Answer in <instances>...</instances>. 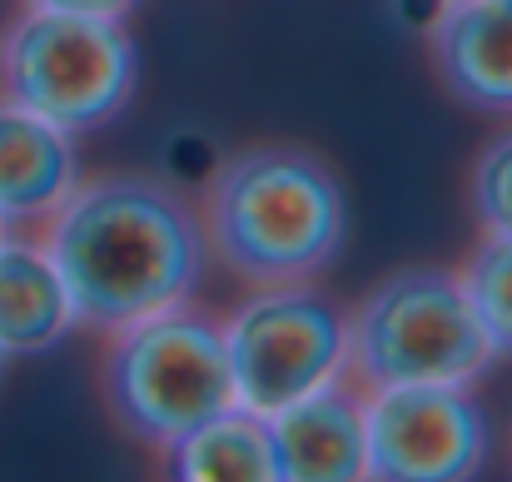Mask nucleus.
<instances>
[{"mask_svg": "<svg viewBox=\"0 0 512 482\" xmlns=\"http://www.w3.org/2000/svg\"><path fill=\"white\" fill-rule=\"evenodd\" d=\"M468 209L483 234H512V125L498 130L468 169Z\"/></svg>", "mask_w": 512, "mask_h": 482, "instance_id": "nucleus-14", "label": "nucleus"}, {"mask_svg": "<svg viewBox=\"0 0 512 482\" xmlns=\"http://www.w3.org/2000/svg\"><path fill=\"white\" fill-rule=\"evenodd\" d=\"M279 482H358L363 478V388L324 383L289 408L269 413Z\"/></svg>", "mask_w": 512, "mask_h": 482, "instance_id": "nucleus-9", "label": "nucleus"}, {"mask_svg": "<svg viewBox=\"0 0 512 482\" xmlns=\"http://www.w3.org/2000/svg\"><path fill=\"white\" fill-rule=\"evenodd\" d=\"M140 90V45L120 15L25 5L0 35V95L65 135L110 130Z\"/></svg>", "mask_w": 512, "mask_h": 482, "instance_id": "nucleus-5", "label": "nucleus"}, {"mask_svg": "<svg viewBox=\"0 0 512 482\" xmlns=\"http://www.w3.org/2000/svg\"><path fill=\"white\" fill-rule=\"evenodd\" d=\"M70 328L75 304L50 249L0 234V358L50 353Z\"/></svg>", "mask_w": 512, "mask_h": 482, "instance_id": "nucleus-11", "label": "nucleus"}, {"mask_svg": "<svg viewBox=\"0 0 512 482\" xmlns=\"http://www.w3.org/2000/svg\"><path fill=\"white\" fill-rule=\"evenodd\" d=\"M343 343V314L309 284L254 289L224 323L234 398L254 413L289 408L343 378Z\"/></svg>", "mask_w": 512, "mask_h": 482, "instance_id": "nucleus-6", "label": "nucleus"}, {"mask_svg": "<svg viewBox=\"0 0 512 482\" xmlns=\"http://www.w3.org/2000/svg\"><path fill=\"white\" fill-rule=\"evenodd\" d=\"M45 249L70 289L75 323L95 333L189 304L209 264L199 204L150 169L75 179L45 219Z\"/></svg>", "mask_w": 512, "mask_h": 482, "instance_id": "nucleus-1", "label": "nucleus"}, {"mask_svg": "<svg viewBox=\"0 0 512 482\" xmlns=\"http://www.w3.org/2000/svg\"><path fill=\"white\" fill-rule=\"evenodd\" d=\"M433 5H438V0H398V10H403L413 25H423V20L433 15Z\"/></svg>", "mask_w": 512, "mask_h": 482, "instance_id": "nucleus-16", "label": "nucleus"}, {"mask_svg": "<svg viewBox=\"0 0 512 482\" xmlns=\"http://www.w3.org/2000/svg\"><path fill=\"white\" fill-rule=\"evenodd\" d=\"M75 135L40 120L35 110L0 95V219L15 224H45L65 194L75 189Z\"/></svg>", "mask_w": 512, "mask_h": 482, "instance_id": "nucleus-10", "label": "nucleus"}, {"mask_svg": "<svg viewBox=\"0 0 512 482\" xmlns=\"http://www.w3.org/2000/svg\"><path fill=\"white\" fill-rule=\"evenodd\" d=\"M363 478L468 482L493 458V423L463 383H393L363 393Z\"/></svg>", "mask_w": 512, "mask_h": 482, "instance_id": "nucleus-7", "label": "nucleus"}, {"mask_svg": "<svg viewBox=\"0 0 512 482\" xmlns=\"http://www.w3.org/2000/svg\"><path fill=\"white\" fill-rule=\"evenodd\" d=\"M100 398L130 443L170 453L189 428L239 403L224 323L194 304H174L115 328L100 363Z\"/></svg>", "mask_w": 512, "mask_h": 482, "instance_id": "nucleus-3", "label": "nucleus"}, {"mask_svg": "<svg viewBox=\"0 0 512 482\" xmlns=\"http://www.w3.org/2000/svg\"><path fill=\"white\" fill-rule=\"evenodd\" d=\"M343 373L353 388L393 383H478L493 368V343L443 264H403L383 274L343 319Z\"/></svg>", "mask_w": 512, "mask_h": 482, "instance_id": "nucleus-4", "label": "nucleus"}, {"mask_svg": "<svg viewBox=\"0 0 512 482\" xmlns=\"http://www.w3.org/2000/svg\"><path fill=\"white\" fill-rule=\"evenodd\" d=\"M508 458H512V438H508Z\"/></svg>", "mask_w": 512, "mask_h": 482, "instance_id": "nucleus-17", "label": "nucleus"}, {"mask_svg": "<svg viewBox=\"0 0 512 482\" xmlns=\"http://www.w3.org/2000/svg\"><path fill=\"white\" fill-rule=\"evenodd\" d=\"M209 254L249 289L314 284L348 249V184L314 145L254 140L204 184Z\"/></svg>", "mask_w": 512, "mask_h": 482, "instance_id": "nucleus-2", "label": "nucleus"}, {"mask_svg": "<svg viewBox=\"0 0 512 482\" xmlns=\"http://www.w3.org/2000/svg\"><path fill=\"white\" fill-rule=\"evenodd\" d=\"M443 95L478 115H512V0H438L423 20Z\"/></svg>", "mask_w": 512, "mask_h": 482, "instance_id": "nucleus-8", "label": "nucleus"}, {"mask_svg": "<svg viewBox=\"0 0 512 482\" xmlns=\"http://www.w3.org/2000/svg\"><path fill=\"white\" fill-rule=\"evenodd\" d=\"M458 279L493 353L512 358V234H483Z\"/></svg>", "mask_w": 512, "mask_h": 482, "instance_id": "nucleus-13", "label": "nucleus"}, {"mask_svg": "<svg viewBox=\"0 0 512 482\" xmlns=\"http://www.w3.org/2000/svg\"><path fill=\"white\" fill-rule=\"evenodd\" d=\"M0 234H5V219H0Z\"/></svg>", "mask_w": 512, "mask_h": 482, "instance_id": "nucleus-18", "label": "nucleus"}, {"mask_svg": "<svg viewBox=\"0 0 512 482\" xmlns=\"http://www.w3.org/2000/svg\"><path fill=\"white\" fill-rule=\"evenodd\" d=\"M25 5H40V10H75V15H130L140 0H25Z\"/></svg>", "mask_w": 512, "mask_h": 482, "instance_id": "nucleus-15", "label": "nucleus"}, {"mask_svg": "<svg viewBox=\"0 0 512 482\" xmlns=\"http://www.w3.org/2000/svg\"><path fill=\"white\" fill-rule=\"evenodd\" d=\"M160 458L170 463L165 473L184 482H279L269 413H254L244 403L219 408Z\"/></svg>", "mask_w": 512, "mask_h": 482, "instance_id": "nucleus-12", "label": "nucleus"}]
</instances>
